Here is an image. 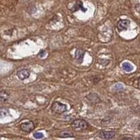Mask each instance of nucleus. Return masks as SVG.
<instances>
[{
  "label": "nucleus",
  "mask_w": 140,
  "mask_h": 140,
  "mask_svg": "<svg viewBox=\"0 0 140 140\" xmlns=\"http://www.w3.org/2000/svg\"><path fill=\"white\" fill-rule=\"evenodd\" d=\"M8 114L7 109H0V118L5 117Z\"/></svg>",
  "instance_id": "ddd939ff"
},
{
  "label": "nucleus",
  "mask_w": 140,
  "mask_h": 140,
  "mask_svg": "<svg viewBox=\"0 0 140 140\" xmlns=\"http://www.w3.org/2000/svg\"><path fill=\"white\" fill-rule=\"evenodd\" d=\"M39 57H41V58H43L44 56H45V51L44 50H41L40 53H39Z\"/></svg>",
  "instance_id": "dca6fc26"
},
{
  "label": "nucleus",
  "mask_w": 140,
  "mask_h": 140,
  "mask_svg": "<svg viewBox=\"0 0 140 140\" xmlns=\"http://www.w3.org/2000/svg\"><path fill=\"white\" fill-rule=\"evenodd\" d=\"M84 52L83 50L82 49H77L76 50L75 53V58L76 60V61L78 63H82L83 62V57H84Z\"/></svg>",
  "instance_id": "0eeeda50"
},
{
  "label": "nucleus",
  "mask_w": 140,
  "mask_h": 140,
  "mask_svg": "<svg viewBox=\"0 0 140 140\" xmlns=\"http://www.w3.org/2000/svg\"><path fill=\"white\" fill-rule=\"evenodd\" d=\"M86 98L90 102H93V103H96L100 101V98L98 97V95L95 93H90L89 95H87Z\"/></svg>",
  "instance_id": "9d476101"
},
{
  "label": "nucleus",
  "mask_w": 140,
  "mask_h": 140,
  "mask_svg": "<svg viewBox=\"0 0 140 140\" xmlns=\"http://www.w3.org/2000/svg\"><path fill=\"white\" fill-rule=\"evenodd\" d=\"M72 128L76 130H86L88 127V124L84 120L82 119H76L73 121L72 124Z\"/></svg>",
  "instance_id": "f03ea898"
},
{
  "label": "nucleus",
  "mask_w": 140,
  "mask_h": 140,
  "mask_svg": "<svg viewBox=\"0 0 140 140\" xmlns=\"http://www.w3.org/2000/svg\"><path fill=\"white\" fill-rule=\"evenodd\" d=\"M115 132L113 131H101L99 133V137L104 139H109L114 137Z\"/></svg>",
  "instance_id": "423d86ee"
},
{
  "label": "nucleus",
  "mask_w": 140,
  "mask_h": 140,
  "mask_svg": "<svg viewBox=\"0 0 140 140\" xmlns=\"http://www.w3.org/2000/svg\"><path fill=\"white\" fill-rule=\"evenodd\" d=\"M121 140H133L132 138H130V137H125V138H123Z\"/></svg>",
  "instance_id": "f3484780"
},
{
  "label": "nucleus",
  "mask_w": 140,
  "mask_h": 140,
  "mask_svg": "<svg viewBox=\"0 0 140 140\" xmlns=\"http://www.w3.org/2000/svg\"><path fill=\"white\" fill-rule=\"evenodd\" d=\"M130 25L128 20H120L117 23V28L119 31L126 30Z\"/></svg>",
  "instance_id": "39448f33"
},
{
  "label": "nucleus",
  "mask_w": 140,
  "mask_h": 140,
  "mask_svg": "<svg viewBox=\"0 0 140 140\" xmlns=\"http://www.w3.org/2000/svg\"><path fill=\"white\" fill-rule=\"evenodd\" d=\"M51 110L56 114H62L67 110V105L62 104L59 102H53L51 106Z\"/></svg>",
  "instance_id": "f257e3e1"
},
{
  "label": "nucleus",
  "mask_w": 140,
  "mask_h": 140,
  "mask_svg": "<svg viewBox=\"0 0 140 140\" xmlns=\"http://www.w3.org/2000/svg\"><path fill=\"white\" fill-rule=\"evenodd\" d=\"M9 97H10L9 94L5 90L0 92V102L4 103L6 102H7L9 99Z\"/></svg>",
  "instance_id": "1a4fd4ad"
},
{
  "label": "nucleus",
  "mask_w": 140,
  "mask_h": 140,
  "mask_svg": "<svg viewBox=\"0 0 140 140\" xmlns=\"http://www.w3.org/2000/svg\"><path fill=\"white\" fill-rule=\"evenodd\" d=\"M30 71L27 68H22L17 72V76L22 81L27 78L30 76Z\"/></svg>",
  "instance_id": "7ed1b4c3"
},
{
  "label": "nucleus",
  "mask_w": 140,
  "mask_h": 140,
  "mask_svg": "<svg viewBox=\"0 0 140 140\" xmlns=\"http://www.w3.org/2000/svg\"><path fill=\"white\" fill-rule=\"evenodd\" d=\"M81 9L82 11H84V12H86L87 11L86 8H85L83 6V3L81 2V1H78L76 2L75 5L73 6V8L71 9V11H72V12H75V11H78V10H80Z\"/></svg>",
  "instance_id": "6e6552de"
},
{
  "label": "nucleus",
  "mask_w": 140,
  "mask_h": 140,
  "mask_svg": "<svg viewBox=\"0 0 140 140\" xmlns=\"http://www.w3.org/2000/svg\"><path fill=\"white\" fill-rule=\"evenodd\" d=\"M59 136L60 137H73V133L72 132H71L69 131H66V130H64V131L61 132L60 134H59Z\"/></svg>",
  "instance_id": "f8f14e48"
},
{
  "label": "nucleus",
  "mask_w": 140,
  "mask_h": 140,
  "mask_svg": "<svg viewBox=\"0 0 140 140\" xmlns=\"http://www.w3.org/2000/svg\"><path fill=\"white\" fill-rule=\"evenodd\" d=\"M139 4H137V6H136V8H137V11L139 12Z\"/></svg>",
  "instance_id": "a211bd4d"
},
{
  "label": "nucleus",
  "mask_w": 140,
  "mask_h": 140,
  "mask_svg": "<svg viewBox=\"0 0 140 140\" xmlns=\"http://www.w3.org/2000/svg\"><path fill=\"white\" fill-rule=\"evenodd\" d=\"M20 128L22 130L26 132H30L33 130V129L34 128V125L33 122L28 121V122L22 123L20 125Z\"/></svg>",
  "instance_id": "20e7f679"
},
{
  "label": "nucleus",
  "mask_w": 140,
  "mask_h": 140,
  "mask_svg": "<svg viewBox=\"0 0 140 140\" xmlns=\"http://www.w3.org/2000/svg\"><path fill=\"white\" fill-rule=\"evenodd\" d=\"M122 67H123V69L126 72H131L133 69V66L130 63H129V62H123V64H122Z\"/></svg>",
  "instance_id": "9b49d317"
},
{
  "label": "nucleus",
  "mask_w": 140,
  "mask_h": 140,
  "mask_svg": "<svg viewBox=\"0 0 140 140\" xmlns=\"http://www.w3.org/2000/svg\"><path fill=\"white\" fill-rule=\"evenodd\" d=\"M34 137L37 139H42L44 137V134H42L41 132H35L34 134Z\"/></svg>",
  "instance_id": "4468645a"
},
{
  "label": "nucleus",
  "mask_w": 140,
  "mask_h": 140,
  "mask_svg": "<svg viewBox=\"0 0 140 140\" xmlns=\"http://www.w3.org/2000/svg\"><path fill=\"white\" fill-rule=\"evenodd\" d=\"M114 88L116 90H121L123 89V86L121 83H116L114 86Z\"/></svg>",
  "instance_id": "2eb2a0df"
}]
</instances>
